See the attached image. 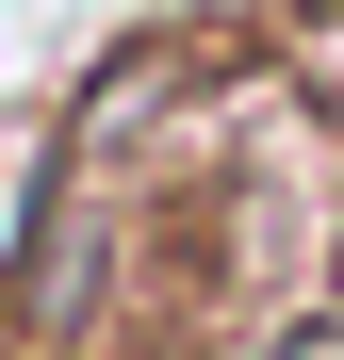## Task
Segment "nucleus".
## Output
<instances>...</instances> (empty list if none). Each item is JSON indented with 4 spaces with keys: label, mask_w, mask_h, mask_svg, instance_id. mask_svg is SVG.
Returning <instances> with one entry per match:
<instances>
[{
    "label": "nucleus",
    "mask_w": 344,
    "mask_h": 360,
    "mask_svg": "<svg viewBox=\"0 0 344 360\" xmlns=\"http://www.w3.org/2000/svg\"><path fill=\"white\" fill-rule=\"evenodd\" d=\"M98 311H115V180H82L66 148H49V180H33V229L0 246V328H17L33 360H66Z\"/></svg>",
    "instance_id": "1"
},
{
    "label": "nucleus",
    "mask_w": 344,
    "mask_h": 360,
    "mask_svg": "<svg viewBox=\"0 0 344 360\" xmlns=\"http://www.w3.org/2000/svg\"><path fill=\"white\" fill-rule=\"evenodd\" d=\"M246 360H344V311H328V295H312V311H279V328H262Z\"/></svg>",
    "instance_id": "2"
}]
</instances>
